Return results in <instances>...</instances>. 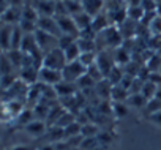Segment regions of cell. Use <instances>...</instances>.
I'll return each mask as SVG.
<instances>
[{"label": "cell", "instance_id": "1", "mask_svg": "<svg viewBox=\"0 0 161 150\" xmlns=\"http://www.w3.org/2000/svg\"><path fill=\"white\" fill-rule=\"evenodd\" d=\"M95 41H97L98 52L100 51H114V49H117V47L122 46L123 35H122V32H120L119 27L109 25L106 30H103L101 33L97 35Z\"/></svg>", "mask_w": 161, "mask_h": 150}, {"label": "cell", "instance_id": "2", "mask_svg": "<svg viewBox=\"0 0 161 150\" xmlns=\"http://www.w3.org/2000/svg\"><path fill=\"white\" fill-rule=\"evenodd\" d=\"M66 57H65V52L60 49V47H55L49 52L44 54V60H43V66L46 68H52V69H58L62 71L66 65Z\"/></svg>", "mask_w": 161, "mask_h": 150}, {"label": "cell", "instance_id": "3", "mask_svg": "<svg viewBox=\"0 0 161 150\" xmlns=\"http://www.w3.org/2000/svg\"><path fill=\"white\" fill-rule=\"evenodd\" d=\"M86 73H87V68L77 60V62H68L65 65V68L62 69V76H63V81L77 82Z\"/></svg>", "mask_w": 161, "mask_h": 150}, {"label": "cell", "instance_id": "4", "mask_svg": "<svg viewBox=\"0 0 161 150\" xmlns=\"http://www.w3.org/2000/svg\"><path fill=\"white\" fill-rule=\"evenodd\" d=\"M97 66L101 69L103 76L108 78L109 73L117 66L115 58H114V51H100L97 55Z\"/></svg>", "mask_w": 161, "mask_h": 150}, {"label": "cell", "instance_id": "5", "mask_svg": "<svg viewBox=\"0 0 161 150\" xmlns=\"http://www.w3.org/2000/svg\"><path fill=\"white\" fill-rule=\"evenodd\" d=\"M35 36H36V43H38V47L43 54L58 47V38L46 33V32H41V30H36L35 32Z\"/></svg>", "mask_w": 161, "mask_h": 150}, {"label": "cell", "instance_id": "6", "mask_svg": "<svg viewBox=\"0 0 161 150\" xmlns=\"http://www.w3.org/2000/svg\"><path fill=\"white\" fill-rule=\"evenodd\" d=\"M63 81L62 71L58 69H52V68H46L43 66L40 69V82H43L44 86H52L55 87L57 84H60Z\"/></svg>", "mask_w": 161, "mask_h": 150}, {"label": "cell", "instance_id": "7", "mask_svg": "<svg viewBox=\"0 0 161 150\" xmlns=\"http://www.w3.org/2000/svg\"><path fill=\"white\" fill-rule=\"evenodd\" d=\"M55 19H57V24H58L62 35H69V36L79 38V29H77L73 16H60V18H55Z\"/></svg>", "mask_w": 161, "mask_h": 150}, {"label": "cell", "instance_id": "8", "mask_svg": "<svg viewBox=\"0 0 161 150\" xmlns=\"http://www.w3.org/2000/svg\"><path fill=\"white\" fill-rule=\"evenodd\" d=\"M38 30L41 32H46L55 38H60L62 36V32L58 29V24H57V19L55 18H47V16H41L38 19Z\"/></svg>", "mask_w": 161, "mask_h": 150}, {"label": "cell", "instance_id": "9", "mask_svg": "<svg viewBox=\"0 0 161 150\" xmlns=\"http://www.w3.org/2000/svg\"><path fill=\"white\" fill-rule=\"evenodd\" d=\"M2 21L3 24H8V25H19L22 21V7L11 5L8 10L2 13Z\"/></svg>", "mask_w": 161, "mask_h": 150}, {"label": "cell", "instance_id": "10", "mask_svg": "<svg viewBox=\"0 0 161 150\" xmlns=\"http://www.w3.org/2000/svg\"><path fill=\"white\" fill-rule=\"evenodd\" d=\"M22 130H24L29 136H32V137H41V136H44V134L47 133L49 126H47V123H46L44 120L35 119V120H32L29 125H25Z\"/></svg>", "mask_w": 161, "mask_h": 150}, {"label": "cell", "instance_id": "11", "mask_svg": "<svg viewBox=\"0 0 161 150\" xmlns=\"http://www.w3.org/2000/svg\"><path fill=\"white\" fill-rule=\"evenodd\" d=\"M19 79L27 86H33L40 82V69L35 66H24L19 69Z\"/></svg>", "mask_w": 161, "mask_h": 150}, {"label": "cell", "instance_id": "12", "mask_svg": "<svg viewBox=\"0 0 161 150\" xmlns=\"http://www.w3.org/2000/svg\"><path fill=\"white\" fill-rule=\"evenodd\" d=\"M77 84L76 82H68V81H62L60 84L55 86V92L58 95V100L60 98H68V97H73V95H77Z\"/></svg>", "mask_w": 161, "mask_h": 150}, {"label": "cell", "instance_id": "13", "mask_svg": "<svg viewBox=\"0 0 161 150\" xmlns=\"http://www.w3.org/2000/svg\"><path fill=\"white\" fill-rule=\"evenodd\" d=\"M55 7H57V2H54V0H38L35 8L38 10L40 18L41 16L55 18Z\"/></svg>", "mask_w": 161, "mask_h": 150}, {"label": "cell", "instance_id": "14", "mask_svg": "<svg viewBox=\"0 0 161 150\" xmlns=\"http://www.w3.org/2000/svg\"><path fill=\"white\" fill-rule=\"evenodd\" d=\"M73 19H74V22H76V25L79 29V35L82 33V32H86V30H89V29H92L93 18L89 13H86V11H80V13L74 14Z\"/></svg>", "mask_w": 161, "mask_h": 150}, {"label": "cell", "instance_id": "15", "mask_svg": "<svg viewBox=\"0 0 161 150\" xmlns=\"http://www.w3.org/2000/svg\"><path fill=\"white\" fill-rule=\"evenodd\" d=\"M13 30H14V25H8V24H3L2 25V30H0V43H2L3 52H8L11 49Z\"/></svg>", "mask_w": 161, "mask_h": 150}, {"label": "cell", "instance_id": "16", "mask_svg": "<svg viewBox=\"0 0 161 150\" xmlns=\"http://www.w3.org/2000/svg\"><path fill=\"white\" fill-rule=\"evenodd\" d=\"M109 25H112V24H111V19H109L108 13H100V14L93 16L92 29H93V32H95L97 35H98V33H101L103 30H106Z\"/></svg>", "mask_w": 161, "mask_h": 150}, {"label": "cell", "instance_id": "17", "mask_svg": "<svg viewBox=\"0 0 161 150\" xmlns=\"http://www.w3.org/2000/svg\"><path fill=\"white\" fill-rule=\"evenodd\" d=\"M38 43H36V36L35 33H25L24 35V40H22V44H21V51L24 54H33L35 51H38Z\"/></svg>", "mask_w": 161, "mask_h": 150}, {"label": "cell", "instance_id": "18", "mask_svg": "<svg viewBox=\"0 0 161 150\" xmlns=\"http://www.w3.org/2000/svg\"><path fill=\"white\" fill-rule=\"evenodd\" d=\"M147 101L148 100L142 93H131L128 97V100H126V106L130 109H141V111H144V108L147 106Z\"/></svg>", "mask_w": 161, "mask_h": 150}, {"label": "cell", "instance_id": "19", "mask_svg": "<svg viewBox=\"0 0 161 150\" xmlns=\"http://www.w3.org/2000/svg\"><path fill=\"white\" fill-rule=\"evenodd\" d=\"M103 3L104 0H82V7H84V11L89 13L92 18L103 13L101 8H103Z\"/></svg>", "mask_w": 161, "mask_h": 150}, {"label": "cell", "instance_id": "20", "mask_svg": "<svg viewBox=\"0 0 161 150\" xmlns=\"http://www.w3.org/2000/svg\"><path fill=\"white\" fill-rule=\"evenodd\" d=\"M114 58H115V65H117V66L125 68V66L131 62V54H130L123 46H120V47L114 49Z\"/></svg>", "mask_w": 161, "mask_h": 150}, {"label": "cell", "instance_id": "21", "mask_svg": "<svg viewBox=\"0 0 161 150\" xmlns=\"http://www.w3.org/2000/svg\"><path fill=\"white\" fill-rule=\"evenodd\" d=\"M128 97H130V92L125 87H122L120 84L112 87V93H111V101L112 103H126Z\"/></svg>", "mask_w": 161, "mask_h": 150}, {"label": "cell", "instance_id": "22", "mask_svg": "<svg viewBox=\"0 0 161 150\" xmlns=\"http://www.w3.org/2000/svg\"><path fill=\"white\" fill-rule=\"evenodd\" d=\"M144 65L150 73H159V69H161V55L158 52H152L150 57L144 62Z\"/></svg>", "mask_w": 161, "mask_h": 150}, {"label": "cell", "instance_id": "23", "mask_svg": "<svg viewBox=\"0 0 161 150\" xmlns=\"http://www.w3.org/2000/svg\"><path fill=\"white\" fill-rule=\"evenodd\" d=\"M77 46L80 47V51H82V52H98L97 41L95 40H90V38L79 36L77 38Z\"/></svg>", "mask_w": 161, "mask_h": 150}, {"label": "cell", "instance_id": "24", "mask_svg": "<svg viewBox=\"0 0 161 150\" xmlns=\"http://www.w3.org/2000/svg\"><path fill=\"white\" fill-rule=\"evenodd\" d=\"M145 8L142 7V5H137V7H128V11H126V14H128V19H131V21H134V22H139L144 16H145Z\"/></svg>", "mask_w": 161, "mask_h": 150}, {"label": "cell", "instance_id": "25", "mask_svg": "<svg viewBox=\"0 0 161 150\" xmlns=\"http://www.w3.org/2000/svg\"><path fill=\"white\" fill-rule=\"evenodd\" d=\"M32 120H35V112H33V109H24L19 115H18V119L14 120L19 126H25V125H29Z\"/></svg>", "mask_w": 161, "mask_h": 150}, {"label": "cell", "instance_id": "26", "mask_svg": "<svg viewBox=\"0 0 161 150\" xmlns=\"http://www.w3.org/2000/svg\"><path fill=\"white\" fill-rule=\"evenodd\" d=\"M65 52V57H66V62H77L80 54H82V51H80V47L77 46V41L74 44H71L68 49L63 51Z\"/></svg>", "mask_w": 161, "mask_h": 150}, {"label": "cell", "instance_id": "27", "mask_svg": "<svg viewBox=\"0 0 161 150\" xmlns=\"http://www.w3.org/2000/svg\"><path fill=\"white\" fill-rule=\"evenodd\" d=\"M123 76H125V69H123L122 66H115V68L109 73V76H108L106 79H108L112 86H119V84L122 82Z\"/></svg>", "mask_w": 161, "mask_h": 150}, {"label": "cell", "instance_id": "28", "mask_svg": "<svg viewBox=\"0 0 161 150\" xmlns=\"http://www.w3.org/2000/svg\"><path fill=\"white\" fill-rule=\"evenodd\" d=\"M63 134H65V139H69V137H74V136L82 134V125L76 120L74 123H71V125H68L66 128H63Z\"/></svg>", "mask_w": 161, "mask_h": 150}, {"label": "cell", "instance_id": "29", "mask_svg": "<svg viewBox=\"0 0 161 150\" xmlns=\"http://www.w3.org/2000/svg\"><path fill=\"white\" fill-rule=\"evenodd\" d=\"M159 111H161V101H159L158 98L148 100V101H147V106L144 108V114H145L147 117H150V115H153V114H156V112H159Z\"/></svg>", "mask_w": 161, "mask_h": 150}, {"label": "cell", "instance_id": "30", "mask_svg": "<svg viewBox=\"0 0 161 150\" xmlns=\"http://www.w3.org/2000/svg\"><path fill=\"white\" fill-rule=\"evenodd\" d=\"M148 30L150 33L155 36V38H159L161 36V14H155L148 24Z\"/></svg>", "mask_w": 161, "mask_h": 150}, {"label": "cell", "instance_id": "31", "mask_svg": "<svg viewBox=\"0 0 161 150\" xmlns=\"http://www.w3.org/2000/svg\"><path fill=\"white\" fill-rule=\"evenodd\" d=\"M156 90H158V86H156V84H153L152 81H145L144 86H142L141 93H142L147 100H152V98L156 97Z\"/></svg>", "mask_w": 161, "mask_h": 150}, {"label": "cell", "instance_id": "32", "mask_svg": "<svg viewBox=\"0 0 161 150\" xmlns=\"http://www.w3.org/2000/svg\"><path fill=\"white\" fill-rule=\"evenodd\" d=\"M130 108L126 106V103H112V115L117 119H125L128 115Z\"/></svg>", "mask_w": 161, "mask_h": 150}, {"label": "cell", "instance_id": "33", "mask_svg": "<svg viewBox=\"0 0 161 150\" xmlns=\"http://www.w3.org/2000/svg\"><path fill=\"white\" fill-rule=\"evenodd\" d=\"M100 133H101V130H100V126L97 123L82 125V136L84 137H98Z\"/></svg>", "mask_w": 161, "mask_h": 150}, {"label": "cell", "instance_id": "34", "mask_svg": "<svg viewBox=\"0 0 161 150\" xmlns=\"http://www.w3.org/2000/svg\"><path fill=\"white\" fill-rule=\"evenodd\" d=\"M97 55H98V52H82L79 57V62L86 68H90L92 65L97 63Z\"/></svg>", "mask_w": 161, "mask_h": 150}, {"label": "cell", "instance_id": "35", "mask_svg": "<svg viewBox=\"0 0 161 150\" xmlns=\"http://www.w3.org/2000/svg\"><path fill=\"white\" fill-rule=\"evenodd\" d=\"M11 73H14V66H13V63L10 62L8 55L3 52V54H2V69H0V76L11 74Z\"/></svg>", "mask_w": 161, "mask_h": 150}, {"label": "cell", "instance_id": "36", "mask_svg": "<svg viewBox=\"0 0 161 150\" xmlns=\"http://www.w3.org/2000/svg\"><path fill=\"white\" fill-rule=\"evenodd\" d=\"M77 41V38H74V36H69V35H62L60 38H58V47L62 49V51H65V49H68L71 44H74Z\"/></svg>", "mask_w": 161, "mask_h": 150}, {"label": "cell", "instance_id": "37", "mask_svg": "<svg viewBox=\"0 0 161 150\" xmlns=\"http://www.w3.org/2000/svg\"><path fill=\"white\" fill-rule=\"evenodd\" d=\"M98 141H100V144H101V145H108V144H111V142H112V137H111V134H108V133L101 131V133L98 134Z\"/></svg>", "mask_w": 161, "mask_h": 150}, {"label": "cell", "instance_id": "38", "mask_svg": "<svg viewBox=\"0 0 161 150\" xmlns=\"http://www.w3.org/2000/svg\"><path fill=\"white\" fill-rule=\"evenodd\" d=\"M150 122H153L155 125H158V126H161V111L159 112H156V114H153V115H150V117H147Z\"/></svg>", "mask_w": 161, "mask_h": 150}, {"label": "cell", "instance_id": "39", "mask_svg": "<svg viewBox=\"0 0 161 150\" xmlns=\"http://www.w3.org/2000/svg\"><path fill=\"white\" fill-rule=\"evenodd\" d=\"M36 150H57V147H55V144H52V142H46V144L40 145Z\"/></svg>", "mask_w": 161, "mask_h": 150}, {"label": "cell", "instance_id": "40", "mask_svg": "<svg viewBox=\"0 0 161 150\" xmlns=\"http://www.w3.org/2000/svg\"><path fill=\"white\" fill-rule=\"evenodd\" d=\"M8 150H36V148H33V147H30V145L18 144V145H13V147H11V148H8Z\"/></svg>", "mask_w": 161, "mask_h": 150}, {"label": "cell", "instance_id": "41", "mask_svg": "<svg viewBox=\"0 0 161 150\" xmlns=\"http://www.w3.org/2000/svg\"><path fill=\"white\" fill-rule=\"evenodd\" d=\"M155 98H158V100L161 101V86L158 87V90H156V97H155Z\"/></svg>", "mask_w": 161, "mask_h": 150}, {"label": "cell", "instance_id": "42", "mask_svg": "<svg viewBox=\"0 0 161 150\" xmlns=\"http://www.w3.org/2000/svg\"><path fill=\"white\" fill-rule=\"evenodd\" d=\"M68 2H77V3H82V0H68Z\"/></svg>", "mask_w": 161, "mask_h": 150}, {"label": "cell", "instance_id": "43", "mask_svg": "<svg viewBox=\"0 0 161 150\" xmlns=\"http://www.w3.org/2000/svg\"><path fill=\"white\" fill-rule=\"evenodd\" d=\"M159 74H161V69H159Z\"/></svg>", "mask_w": 161, "mask_h": 150}]
</instances>
